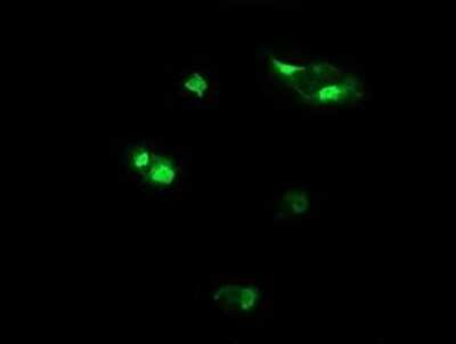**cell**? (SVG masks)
I'll list each match as a JSON object with an SVG mask.
<instances>
[{
    "instance_id": "obj_1",
    "label": "cell",
    "mask_w": 456,
    "mask_h": 344,
    "mask_svg": "<svg viewBox=\"0 0 456 344\" xmlns=\"http://www.w3.org/2000/svg\"><path fill=\"white\" fill-rule=\"evenodd\" d=\"M215 308L232 318H254L267 302L264 287L254 279L219 277L210 291Z\"/></svg>"
},
{
    "instance_id": "obj_2",
    "label": "cell",
    "mask_w": 456,
    "mask_h": 344,
    "mask_svg": "<svg viewBox=\"0 0 456 344\" xmlns=\"http://www.w3.org/2000/svg\"><path fill=\"white\" fill-rule=\"evenodd\" d=\"M186 177L183 149L159 145L153 164L138 188L156 196H176L182 192Z\"/></svg>"
},
{
    "instance_id": "obj_3",
    "label": "cell",
    "mask_w": 456,
    "mask_h": 344,
    "mask_svg": "<svg viewBox=\"0 0 456 344\" xmlns=\"http://www.w3.org/2000/svg\"><path fill=\"white\" fill-rule=\"evenodd\" d=\"M178 96L190 107L205 108L217 99L218 81L209 72H182L176 81Z\"/></svg>"
},
{
    "instance_id": "obj_4",
    "label": "cell",
    "mask_w": 456,
    "mask_h": 344,
    "mask_svg": "<svg viewBox=\"0 0 456 344\" xmlns=\"http://www.w3.org/2000/svg\"><path fill=\"white\" fill-rule=\"evenodd\" d=\"M159 145L151 140L129 145L122 154L121 168L128 180L140 184L153 164Z\"/></svg>"
}]
</instances>
